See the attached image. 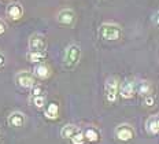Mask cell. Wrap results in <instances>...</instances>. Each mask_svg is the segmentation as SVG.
Returning <instances> with one entry per match:
<instances>
[{
    "label": "cell",
    "mask_w": 159,
    "mask_h": 144,
    "mask_svg": "<svg viewBox=\"0 0 159 144\" xmlns=\"http://www.w3.org/2000/svg\"><path fill=\"white\" fill-rule=\"evenodd\" d=\"M56 21L62 25H73L75 21V14L74 11L70 8H65L62 11H59L58 16H56Z\"/></svg>",
    "instance_id": "obj_8"
},
{
    "label": "cell",
    "mask_w": 159,
    "mask_h": 144,
    "mask_svg": "<svg viewBox=\"0 0 159 144\" xmlns=\"http://www.w3.org/2000/svg\"><path fill=\"white\" fill-rule=\"evenodd\" d=\"M26 58L32 63H39V62H41L43 59L47 58V51H29Z\"/></svg>",
    "instance_id": "obj_12"
},
{
    "label": "cell",
    "mask_w": 159,
    "mask_h": 144,
    "mask_svg": "<svg viewBox=\"0 0 159 144\" xmlns=\"http://www.w3.org/2000/svg\"><path fill=\"white\" fill-rule=\"evenodd\" d=\"M33 105H34L37 109H41L45 105V96L39 95V96H33Z\"/></svg>",
    "instance_id": "obj_18"
},
{
    "label": "cell",
    "mask_w": 159,
    "mask_h": 144,
    "mask_svg": "<svg viewBox=\"0 0 159 144\" xmlns=\"http://www.w3.org/2000/svg\"><path fill=\"white\" fill-rule=\"evenodd\" d=\"M8 125L12 126V128H19L25 123V115L19 111H15V113H11L8 115V119H7Z\"/></svg>",
    "instance_id": "obj_10"
},
{
    "label": "cell",
    "mask_w": 159,
    "mask_h": 144,
    "mask_svg": "<svg viewBox=\"0 0 159 144\" xmlns=\"http://www.w3.org/2000/svg\"><path fill=\"white\" fill-rule=\"evenodd\" d=\"M70 142H71V144H84V142H85V135L82 132H78L75 136L71 137Z\"/></svg>",
    "instance_id": "obj_19"
},
{
    "label": "cell",
    "mask_w": 159,
    "mask_h": 144,
    "mask_svg": "<svg viewBox=\"0 0 159 144\" xmlns=\"http://www.w3.org/2000/svg\"><path fill=\"white\" fill-rule=\"evenodd\" d=\"M100 37L103 40H107V41H117V40L121 39L122 36V29L121 26L117 25V23H103L100 26Z\"/></svg>",
    "instance_id": "obj_1"
},
{
    "label": "cell",
    "mask_w": 159,
    "mask_h": 144,
    "mask_svg": "<svg viewBox=\"0 0 159 144\" xmlns=\"http://www.w3.org/2000/svg\"><path fill=\"white\" fill-rule=\"evenodd\" d=\"M47 49V40L43 35L36 33L29 39V51H45Z\"/></svg>",
    "instance_id": "obj_6"
},
{
    "label": "cell",
    "mask_w": 159,
    "mask_h": 144,
    "mask_svg": "<svg viewBox=\"0 0 159 144\" xmlns=\"http://www.w3.org/2000/svg\"><path fill=\"white\" fill-rule=\"evenodd\" d=\"M136 91H137L139 95L141 96H148L151 93V84L148 81H144V80H141V81H139L136 84Z\"/></svg>",
    "instance_id": "obj_13"
},
{
    "label": "cell",
    "mask_w": 159,
    "mask_h": 144,
    "mask_svg": "<svg viewBox=\"0 0 159 144\" xmlns=\"http://www.w3.org/2000/svg\"><path fill=\"white\" fill-rule=\"evenodd\" d=\"M152 23L155 26H159V11L154 12V15H152Z\"/></svg>",
    "instance_id": "obj_23"
},
{
    "label": "cell",
    "mask_w": 159,
    "mask_h": 144,
    "mask_svg": "<svg viewBox=\"0 0 159 144\" xmlns=\"http://www.w3.org/2000/svg\"><path fill=\"white\" fill-rule=\"evenodd\" d=\"M145 129H147L148 133H151V135H157V133H159V125H158L157 115H152L148 118L147 123H145Z\"/></svg>",
    "instance_id": "obj_14"
},
{
    "label": "cell",
    "mask_w": 159,
    "mask_h": 144,
    "mask_svg": "<svg viewBox=\"0 0 159 144\" xmlns=\"http://www.w3.org/2000/svg\"><path fill=\"white\" fill-rule=\"evenodd\" d=\"M84 135H85V139L91 143H96V142H99V139H100V135H99V132L95 128H88L84 132Z\"/></svg>",
    "instance_id": "obj_17"
},
{
    "label": "cell",
    "mask_w": 159,
    "mask_h": 144,
    "mask_svg": "<svg viewBox=\"0 0 159 144\" xmlns=\"http://www.w3.org/2000/svg\"><path fill=\"white\" fill-rule=\"evenodd\" d=\"M6 62H7V61H6V55H4L3 52H0V69L4 67V66H6Z\"/></svg>",
    "instance_id": "obj_24"
},
{
    "label": "cell",
    "mask_w": 159,
    "mask_h": 144,
    "mask_svg": "<svg viewBox=\"0 0 159 144\" xmlns=\"http://www.w3.org/2000/svg\"><path fill=\"white\" fill-rule=\"evenodd\" d=\"M154 103H155V99H154V96L148 95V96H145V98H144V105H145V106L151 107V106H154Z\"/></svg>",
    "instance_id": "obj_21"
},
{
    "label": "cell",
    "mask_w": 159,
    "mask_h": 144,
    "mask_svg": "<svg viewBox=\"0 0 159 144\" xmlns=\"http://www.w3.org/2000/svg\"><path fill=\"white\" fill-rule=\"evenodd\" d=\"M15 82L19 88H24V89H29L33 88L34 85V76L30 72H19L16 73L15 76Z\"/></svg>",
    "instance_id": "obj_4"
},
{
    "label": "cell",
    "mask_w": 159,
    "mask_h": 144,
    "mask_svg": "<svg viewBox=\"0 0 159 144\" xmlns=\"http://www.w3.org/2000/svg\"><path fill=\"white\" fill-rule=\"evenodd\" d=\"M134 91H136V84L133 81H130V80L124 81L121 84V86H119V95H121L124 99L133 98Z\"/></svg>",
    "instance_id": "obj_9"
},
{
    "label": "cell",
    "mask_w": 159,
    "mask_h": 144,
    "mask_svg": "<svg viewBox=\"0 0 159 144\" xmlns=\"http://www.w3.org/2000/svg\"><path fill=\"white\" fill-rule=\"evenodd\" d=\"M157 119H158V125H159V115H157Z\"/></svg>",
    "instance_id": "obj_26"
},
{
    "label": "cell",
    "mask_w": 159,
    "mask_h": 144,
    "mask_svg": "<svg viewBox=\"0 0 159 144\" xmlns=\"http://www.w3.org/2000/svg\"><path fill=\"white\" fill-rule=\"evenodd\" d=\"M6 14H7V16L11 21H18V19H21V16L24 15V7H22L19 3H11V4L7 6Z\"/></svg>",
    "instance_id": "obj_7"
},
{
    "label": "cell",
    "mask_w": 159,
    "mask_h": 144,
    "mask_svg": "<svg viewBox=\"0 0 159 144\" xmlns=\"http://www.w3.org/2000/svg\"><path fill=\"white\" fill-rule=\"evenodd\" d=\"M34 76L39 77V78L41 80H45L49 77V67L45 65H43V63H40L34 67Z\"/></svg>",
    "instance_id": "obj_15"
},
{
    "label": "cell",
    "mask_w": 159,
    "mask_h": 144,
    "mask_svg": "<svg viewBox=\"0 0 159 144\" xmlns=\"http://www.w3.org/2000/svg\"><path fill=\"white\" fill-rule=\"evenodd\" d=\"M115 136L121 142H129L134 137V129L128 123H121L115 128Z\"/></svg>",
    "instance_id": "obj_5"
},
{
    "label": "cell",
    "mask_w": 159,
    "mask_h": 144,
    "mask_svg": "<svg viewBox=\"0 0 159 144\" xmlns=\"http://www.w3.org/2000/svg\"><path fill=\"white\" fill-rule=\"evenodd\" d=\"M78 132H81L78 126L73 125V123H69V125H65L63 128H62V130H61V136L63 137V139H71V137H73V136H75Z\"/></svg>",
    "instance_id": "obj_11"
},
{
    "label": "cell",
    "mask_w": 159,
    "mask_h": 144,
    "mask_svg": "<svg viewBox=\"0 0 159 144\" xmlns=\"http://www.w3.org/2000/svg\"><path fill=\"white\" fill-rule=\"evenodd\" d=\"M7 30V25H6V22L3 21V19H0V36H3Z\"/></svg>",
    "instance_id": "obj_22"
},
{
    "label": "cell",
    "mask_w": 159,
    "mask_h": 144,
    "mask_svg": "<svg viewBox=\"0 0 159 144\" xmlns=\"http://www.w3.org/2000/svg\"><path fill=\"white\" fill-rule=\"evenodd\" d=\"M59 114V106L56 103H49L47 110H45V117L48 119H56Z\"/></svg>",
    "instance_id": "obj_16"
},
{
    "label": "cell",
    "mask_w": 159,
    "mask_h": 144,
    "mask_svg": "<svg viewBox=\"0 0 159 144\" xmlns=\"http://www.w3.org/2000/svg\"><path fill=\"white\" fill-rule=\"evenodd\" d=\"M80 58H81V48L77 44L69 45L65 52V66L66 67H74L80 62Z\"/></svg>",
    "instance_id": "obj_2"
},
{
    "label": "cell",
    "mask_w": 159,
    "mask_h": 144,
    "mask_svg": "<svg viewBox=\"0 0 159 144\" xmlns=\"http://www.w3.org/2000/svg\"><path fill=\"white\" fill-rule=\"evenodd\" d=\"M2 3H8V2H11V0H0Z\"/></svg>",
    "instance_id": "obj_25"
},
{
    "label": "cell",
    "mask_w": 159,
    "mask_h": 144,
    "mask_svg": "<svg viewBox=\"0 0 159 144\" xmlns=\"http://www.w3.org/2000/svg\"><path fill=\"white\" fill-rule=\"evenodd\" d=\"M118 93H119L118 80L114 78V77H108V78L106 80V84H104V95H106L107 102L114 103L118 98Z\"/></svg>",
    "instance_id": "obj_3"
},
{
    "label": "cell",
    "mask_w": 159,
    "mask_h": 144,
    "mask_svg": "<svg viewBox=\"0 0 159 144\" xmlns=\"http://www.w3.org/2000/svg\"><path fill=\"white\" fill-rule=\"evenodd\" d=\"M43 92H44V86L40 85V84H34L32 88V95L33 96H39V95H43Z\"/></svg>",
    "instance_id": "obj_20"
}]
</instances>
